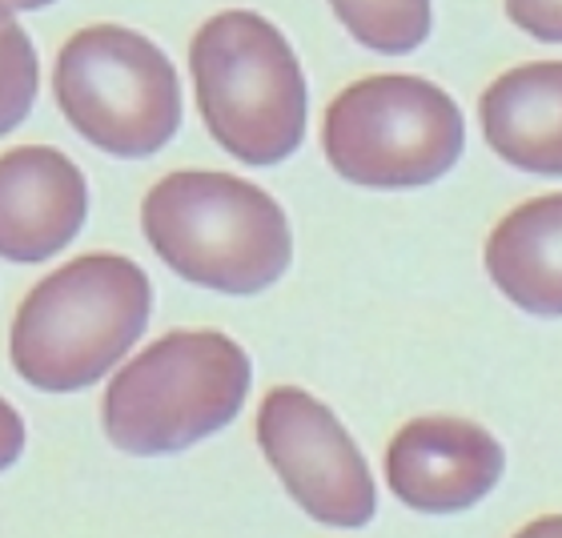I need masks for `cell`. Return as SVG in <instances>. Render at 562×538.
I'll list each match as a JSON object with an SVG mask.
<instances>
[{
	"label": "cell",
	"instance_id": "cell-7",
	"mask_svg": "<svg viewBox=\"0 0 562 538\" xmlns=\"http://www.w3.org/2000/svg\"><path fill=\"white\" fill-rule=\"evenodd\" d=\"M258 442L305 515L358 530L378 511L374 474L334 410L297 386H278L258 406Z\"/></svg>",
	"mask_w": 562,
	"mask_h": 538
},
{
	"label": "cell",
	"instance_id": "cell-12",
	"mask_svg": "<svg viewBox=\"0 0 562 538\" xmlns=\"http://www.w3.org/2000/svg\"><path fill=\"white\" fill-rule=\"evenodd\" d=\"M358 45L406 57L430 36V0H329Z\"/></svg>",
	"mask_w": 562,
	"mask_h": 538
},
{
	"label": "cell",
	"instance_id": "cell-10",
	"mask_svg": "<svg viewBox=\"0 0 562 538\" xmlns=\"http://www.w3.org/2000/svg\"><path fill=\"white\" fill-rule=\"evenodd\" d=\"M482 133L515 169L539 177L562 173V65L535 60L503 72L479 101Z\"/></svg>",
	"mask_w": 562,
	"mask_h": 538
},
{
	"label": "cell",
	"instance_id": "cell-13",
	"mask_svg": "<svg viewBox=\"0 0 562 538\" xmlns=\"http://www.w3.org/2000/svg\"><path fill=\"white\" fill-rule=\"evenodd\" d=\"M36 101V48L21 24L0 16V137L12 133Z\"/></svg>",
	"mask_w": 562,
	"mask_h": 538
},
{
	"label": "cell",
	"instance_id": "cell-2",
	"mask_svg": "<svg viewBox=\"0 0 562 538\" xmlns=\"http://www.w3.org/2000/svg\"><path fill=\"white\" fill-rule=\"evenodd\" d=\"M153 310L145 269L117 254H89L41 278L12 322V366L36 390L93 386L133 350Z\"/></svg>",
	"mask_w": 562,
	"mask_h": 538
},
{
	"label": "cell",
	"instance_id": "cell-1",
	"mask_svg": "<svg viewBox=\"0 0 562 538\" xmlns=\"http://www.w3.org/2000/svg\"><path fill=\"white\" fill-rule=\"evenodd\" d=\"M140 234L173 273L234 298L270 290L293 258L278 201L241 177L210 169L161 177L140 201Z\"/></svg>",
	"mask_w": 562,
	"mask_h": 538
},
{
	"label": "cell",
	"instance_id": "cell-8",
	"mask_svg": "<svg viewBox=\"0 0 562 538\" xmlns=\"http://www.w3.org/2000/svg\"><path fill=\"white\" fill-rule=\"evenodd\" d=\"M506 455L491 430L470 418H414L386 450L390 491L422 515H454L498 486Z\"/></svg>",
	"mask_w": 562,
	"mask_h": 538
},
{
	"label": "cell",
	"instance_id": "cell-15",
	"mask_svg": "<svg viewBox=\"0 0 562 538\" xmlns=\"http://www.w3.org/2000/svg\"><path fill=\"white\" fill-rule=\"evenodd\" d=\"M24 450V422L9 399H0V470H9Z\"/></svg>",
	"mask_w": 562,
	"mask_h": 538
},
{
	"label": "cell",
	"instance_id": "cell-6",
	"mask_svg": "<svg viewBox=\"0 0 562 538\" xmlns=\"http://www.w3.org/2000/svg\"><path fill=\"white\" fill-rule=\"evenodd\" d=\"M467 145L462 113L438 85L402 72L341 89L322 121V149L341 181L418 189L450 173Z\"/></svg>",
	"mask_w": 562,
	"mask_h": 538
},
{
	"label": "cell",
	"instance_id": "cell-5",
	"mask_svg": "<svg viewBox=\"0 0 562 538\" xmlns=\"http://www.w3.org/2000/svg\"><path fill=\"white\" fill-rule=\"evenodd\" d=\"M53 93L72 130L93 149L137 161L165 149L181 130V81L149 36L93 24L57 53Z\"/></svg>",
	"mask_w": 562,
	"mask_h": 538
},
{
	"label": "cell",
	"instance_id": "cell-14",
	"mask_svg": "<svg viewBox=\"0 0 562 538\" xmlns=\"http://www.w3.org/2000/svg\"><path fill=\"white\" fill-rule=\"evenodd\" d=\"M506 16H510L522 33L539 36L547 45H559V36H562L559 0H506Z\"/></svg>",
	"mask_w": 562,
	"mask_h": 538
},
{
	"label": "cell",
	"instance_id": "cell-4",
	"mask_svg": "<svg viewBox=\"0 0 562 538\" xmlns=\"http://www.w3.org/2000/svg\"><path fill=\"white\" fill-rule=\"evenodd\" d=\"M246 350L222 329H177L140 350L105 390L109 442L125 455H177L241 414L249 394Z\"/></svg>",
	"mask_w": 562,
	"mask_h": 538
},
{
	"label": "cell",
	"instance_id": "cell-11",
	"mask_svg": "<svg viewBox=\"0 0 562 538\" xmlns=\"http://www.w3.org/2000/svg\"><path fill=\"white\" fill-rule=\"evenodd\" d=\"M559 229L562 198L547 193L506 213L486 242V269L494 285L527 314L559 317L562 310Z\"/></svg>",
	"mask_w": 562,
	"mask_h": 538
},
{
	"label": "cell",
	"instance_id": "cell-9",
	"mask_svg": "<svg viewBox=\"0 0 562 538\" xmlns=\"http://www.w3.org/2000/svg\"><path fill=\"white\" fill-rule=\"evenodd\" d=\"M89 217L85 173L48 145H21L0 157V258L45 261L72 246Z\"/></svg>",
	"mask_w": 562,
	"mask_h": 538
},
{
	"label": "cell",
	"instance_id": "cell-3",
	"mask_svg": "<svg viewBox=\"0 0 562 538\" xmlns=\"http://www.w3.org/2000/svg\"><path fill=\"white\" fill-rule=\"evenodd\" d=\"M205 130L246 165H278L302 149L310 85L297 53L258 12L229 9L205 21L189 45Z\"/></svg>",
	"mask_w": 562,
	"mask_h": 538
},
{
	"label": "cell",
	"instance_id": "cell-16",
	"mask_svg": "<svg viewBox=\"0 0 562 538\" xmlns=\"http://www.w3.org/2000/svg\"><path fill=\"white\" fill-rule=\"evenodd\" d=\"M53 0H0V16H9V12H29V9H45Z\"/></svg>",
	"mask_w": 562,
	"mask_h": 538
}]
</instances>
